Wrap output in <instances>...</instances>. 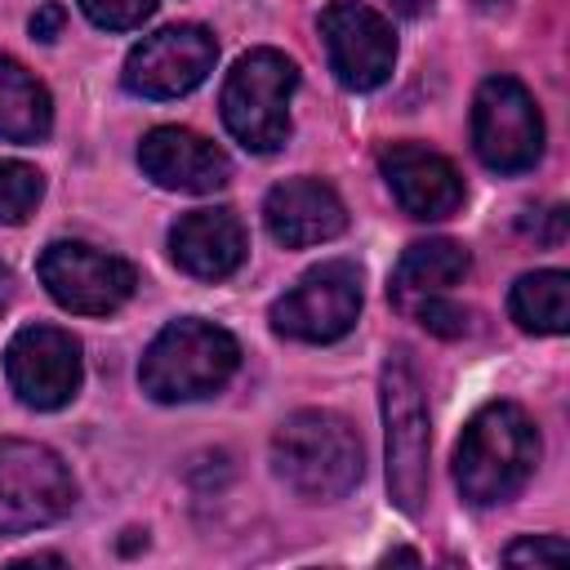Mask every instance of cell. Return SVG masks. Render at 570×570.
Returning <instances> with one entry per match:
<instances>
[{
  "instance_id": "obj_1",
  "label": "cell",
  "mask_w": 570,
  "mask_h": 570,
  "mask_svg": "<svg viewBox=\"0 0 570 570\" xmlns=\"http://www.w3.org/2000/svg\"><path fill=\"white\" fill-rule=\"evenodd\" d=\"M539 468V428L512 401L476 410L454 445V485L472 508L508 503Z\"/></svg>"
},
{
  "instance_id": "obj_2",
  "label": "cell",
  "mask_w": 570,
  "mask_h": 570,
  "mask_svg": "<svg viewBox=\"0 0 570 570\" xmlns=\"http://www.w3.org/2000/svg\"><path fill=\"white\" fill-rule=\"evenodd\" d=\"M272 468L294 494L312 503H334L347 490H356L365 472V450L343 414L298 410L272 436Z\"/></svg>"
},
{
  "instance_id": "obj_3",
  "label": "cell",
  "mask_w": 570,
  "mask_h": 570,
  "mask_svg": "<svg viewBox=\"0 0 570 570\" xmlns=\"http://www.w3.org/2000/svg\"><path fill=\"white\" fill-rule=\"evenodd\" d=\"M236 365H240V343L223 325L183 316L151 338L138 365V383L151 401H165V405L200 401V396H214L236 374Z\"/></svg>"
},
{
  "instance_id": "obj_4",
  "label": "cell",
  "mask_w": 570,
  "mask_h": 570,
  "mask_svg": "<svg viewBox=\"0 0 570 570\" xmlns=\"http://www.w3.org/2000/svg\"><path fill=\"white\" fill-rule=\"evenodd\" d=\"M379 405H383V436H387V494L405 517H419L428 503V401L410 356L396 347L379 374Z\"/></svg>"
},
{
  "instance_id": "obj_5",
  "label": "cell",
  "mask_w": 570,
  "mask_h": 570,
  "mask_svg": "<svg viewBox=\"0 0 570 570\" xmlns=\"http://www.w3.org/2000/svg\"><path fill=\"white\" fill-rule=\"evenodd\" d=\"M298 67L281 49H249L223 85V125L245 151H276L289 138V98Z\"/></svg>"
},
{
  "instance_id": "obj_6",
  "label": "cell",
  "mask_w": 570,
  "mask_h": 570,
  "mask_svg": "<svg viewBox=\"0 0 570 570\" xmlns=\"http://www.w3.org/2000/svg\"><path fill=\"white\" fill-rule=\"evenodd\" d=\"M71 503L76 481L49 445L0 436V534L53 525L71 512Z\"/></svg>"
},
{
  "instance_id": "obj_7",
  "label": "cell",
  "mask_w": 570,
  "mask_h": 570,
  "mask_svg": "<svg viewBox=\"0 0 570 570\" xmlns=\"http://www.w3.org/2000/svg\"><path fill=\"white\" fill-rule=\"evenodd\" d=\"M472 147L494 174L534 169V160L543 156V116L521 80H481L472 98Z\"/></svg>"
},
{
  "instance_id": "obj_8",
  "label": "cell",
  "mask_w": 570,
  "mask_h": 570,
  "mask_svg": "<svg viewBox=\"0 0 570 570\" xmlns=\"http://www.w3.org/2000/svg\"><path fill=\"white\" fill-rule=\"evenodd\" d=\"M361 316V267L347 258H330L298 276L272 303V330L298 343H334Z\"/></svg>"
},
{
  "instance_id": "obj_9",
  "label": "cell",
  "mask_w": 570,
  "mask_h": 570,
  "mask_svg": "<svg viewBox=\"0 0 570 570\" xmlns=\"http://www.w3.org/2000/svg\"><path fill=\"white\" fill-rule=\"evenodd\" d=\"M36 272H40V285L49 289V298L67 312H80V316L116 312L120 303H129V294L138 285V276L125 258H116L107 249H94L85 240L45 245Z\"/></svg>"
},
{
  "instance_id": "obj_10",
  "label": "cell",
  "mask_w": 570,
  "mask_h": 570,
  "mask_svg": "<svg viewBox=\"0 0 570 570\" xmlns=\"http://www.w3.org/2000/svg\"><path fill=\"white\" fill-rule=\"evenodd\" d=\"M218 58V40L200 22H174L142 36L125 58V89L138 98H178L191 94Z\"/></svg>"
},
{
  "instance_id": "obj_11",
  "label": "cell",
  "mask_w": 570,
  "mask_h": 570,
  "mask_svg": "<svg viewBox=\"0 0 570 570\" xmlns=\"http://www.w3.org/2000/svg\"><path fill=\"white\" fill-rule=\"evenodd\" d=\"M4 379L31 410H62L85 379L80 343L58 325H22L4 347Z\"/></svg>"
},
{
  "instance_id": "obj_12",
  "label": "cell",
  "mask_w": 570,
  "mask_h": 570,
  "mask_svg": "<svg viewBox=\"0 0 570 570\" xmlns=\"http://www.w3.org/2000/svg\"><path fill=\"white\" fill-rule=\"evenodd\" d=\"M321 40L330 71L338 76L343 89H379L392 76L396 62V36L383 13H374L361 0H330L321 9Z\"/></svg>"
},
{
  "instance_id": "obj_13",
  "label": "cell",
  "mask_w": 570,
  "mask_h": 570,
  "mask_svg": "<svg viewBox=\"0 0 570 570\" xmlns=\"http://www.w3.org/2000/svg\"><path fill=\"white\" fill-rule=\"evenodd\" d=\"M379 169H383L396 205L410 218L436 223V218L459 214V205H463V178L441 151H428L419 142H392L379 156Z\"/></svg>"
},
{
  "instance_id": "obj_14",
  "label": "cell",
  "mask_w": 570,
  "mask_h": 570,
  "mask_svg": "<svg viewBox=\"0 0 570 570\" xmlns=\"http://www.w3.org/2000/svg\"><path fill=\"white\" fill-rule=\"evenodd\" d=\"M138 165H142V174L156 187H165V191H191V196L218 191L232 178V160L209 138H200L191 129H178V125L151 129L138 142Z\"/></svg>"
},
{
  "instance_id": "obj_15",
  "label": "cell",
  "mask_w": 570,
  "mask_h": 570,
  "mask_svg": "<svg viewBox=\"0 0 570 570\" xmlns=\"http://www.w3.org/2000/svg\"><path fill=\"white\" fill-rule=\"evenodd\" d=\"M263 223H267L276 245L303 249V245L334 240L347 227V209H343V200H338V191L330 183H321V178H285V183H276L267 191Z\"/></svg>"
},
{
  "instance_id": "obj_16",
  "label": "cell",
  "mask_w": 570,
  "mask_h": 570,
  "mask_svg": "<svg viewBox=\"0 0 570 570\" xmlns=\"http://www.w3.org/2000/svg\"><path fill=\"white\" fill-rule=\"evenodd\" d=\"M245 249H249L245 223L236 218V209H223V205L218 209H191L169 232L174 263L196 281H227L245 263Z\"/></svg>"
},
{
  "instance_id": "obj_17",
  "label": "cell",
  "mask_w": 570,
  "mask_h": 570,
  "mask_svg": "<svg viewBox=\"0 0 570 570\" xmlns=\"http://www.w3.org/2000/svg\"><path fill=\"white\" fill-rule=\"evenodd\" d=\"M468 267H472V258H468V249H463L459 240H445V236H436V240H414V245L401 254L396 272H392L387 298H392L401 312H410L414 303H423V298L445 294L450 285H459V281L468 276Z\"/></svg>"
},
{
  "instance_id": "obj_18",
  "label": "cell",
  "mask_w": 570,
  "mask_h": 570,
  "mask_svg": "<svg viewBox=\"0 0 570 570\" xmlns=\"http://www.w3.org/2000/svg\"><path fill=\"white\" fill-rule=\"evenodd\" d=\"M53 125L49 89L9 53H0V138L40 142Z\"/></svg>"
},
{
  "instance_id": "obj_19",
  "label": "cell",
  "mask_w": 570,
  "mask_h": 570,
  "mask_svg": "<svg viewBox=\"0 0 570 570\" xmlns=\"http://www.w3.org/2000/svg\"><path fill=\"white\" fill-rule=\"evenodd\" d=\"M508 312L525 334H561L570 321V276L561 267L525 272L508 294Z\"/></svg>"
},
{
  "instance_id": "obj_20",
  "label": "cell",
  "mask_w": 570,
  "mask_h": 570,
  "mask_svg": "<svg viewBox=\"0 0 570 570\" xmlns=\"http://www.w3.org/2000/svg\"><path fill=\"white\" fill-rule=\"evenodd\" d=\"M45 196V174L27 160H0V223H27Z\"/></svg>"
},
{
  "instance_id": "obj_21",
  "label": "cell",
  "mask_w": 570,
  "mask_h": 570,
  "mask_svg": "<svg viewBox=\"0 0 570 570\" xmlns=\"http://www.w3.org/2000/svg\"><path fill=\"white\" fill-rule=\"evenodd\" d=\"M85 18L107 31H134L156 13V0H80Z\"/></svg>"
},
{
  "instance_id": "obj_22",
  "label": "cell",
  "mask_w": 570,
  "mask_h": 570,
  "mask_svg": "<svg viewBox=\"0 0 570 570\" xmlns=\"http://www.w3.org/2000/svg\"><path fill=\"white\" fill-rule=\"evenodd\" d=\"M414 316H419V325L423 330H432V334H441V338H459V334H468L472 325V312L468 307H459V303H445L441 294H432V298H423V303H414L410 307Z\"/></svg>"
},
{
  "instance_id": "obj_23",
  "label": "cell",
  "mask_w": 570,
  "mask_h": 570,
  "mask_svg": "<svg viewBox=\"0 0 570 570\" xmlns=\"http://www.w3.org/2000/svg\"><path fill=\"white\" fill-rule=\"evenodd\" d=\"M570 557V548H566V539H557V534H543V539H517L508 552H503V561L508 566H543V561H566Z\"/></svg>"
},
{
  "instance_id": "obj_24",
  "label": "cell",
  "mask_w": 570,
  "mask_h": 570,
  "mask_svg": "<svg viewBox=\"0 0 570 570\" xmlns=\"http://www.w3.org/2000/svg\"><path fill=\"white\" fill-rule=\"evenodd\" d=\"M521 232L534 236L539 245H561V240H566V209H561V205L539 209L534 218H521Z\"/></svg>"
},
{
  "instance_id": "obj_25",
  "label": "cell",
  "mask_w": 570,
  "mask_h": 570,
  "mask_svg": "<svg viewBox=\"0 0 570 570\" xmlns=\"http://www.w3.org/2000/svg\"><path fill=\"white\" fill-rule=\"evenodd\" d=\"M62 22H67V9H62V4H40V9L31 13V36L49 45V40L62 36Z\"/></svg>"
},
{
  "instance_id": "obj_26",
  "label": "cell",
  "mask_w": 570,
  "mask_h": 570,
  "mask_svg": "<svg viewBox=\"0 0 570 570\" xmlns=\"http://www.w3.org/2000/svg\"><path fill=\"white\" fill-rule=\"evenodd\" d=\"M387 4H392L401 18H419V13H428V4H432V0H387Z\"/></svg>"
},
{
  "instance_id": "obj_27",
  "label": "cell",
  "mask_w": 570,
  "mask_h": 570,
  "mask_svg": "<svg viewBox=\"0 0 570 570\" xmlns=\"http://www.w3.org/2000/svg\"><path fill=\"white\" fill-rule=\"evenodd\" d=\"M9 298H13V272L0 263V312L9 307Z\"/></svg>"
},
{
  "instance_id": "obj_28",
  "label": "cell",
  "mask_w": 570,
  "mask_h": 570,
  "mask_svg": "<svg viewBox=\"0 0 570 570\" xmlns=\"http://www.w3.org/2000/svg\"><path fill=\"white\" fill-rule=\"evenodd\" d=\"M383 561H419V552H410V548H396V552H387Z\"/></svg>"
}]
</instances>
